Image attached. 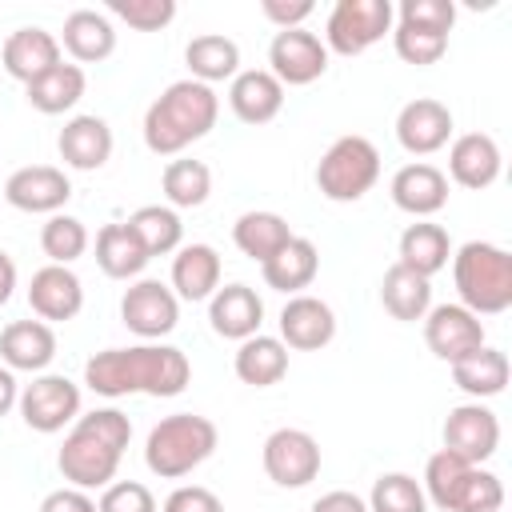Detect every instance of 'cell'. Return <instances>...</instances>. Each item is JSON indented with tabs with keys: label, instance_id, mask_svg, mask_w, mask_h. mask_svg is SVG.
<instances>
[{
	"label": "cell",
	"instance_id": "1",
	"mask_svg": "<svg viewBox=\"0 0 512 512\" xmlns=\"http://www.w3.org/2000/svg\"><path fill=\"white\" fill-rule=\"evenodd\" d=\"M192 380V364L172 344H132V348H104L84 364V384L96 396H180Z\"/></svg>",
	"mask_w": 512,
	"mask_h": 512
},
{
	"label": "cell",
	"instance_id": "2",
	"mask_svg": "<svg viewBox=\"0 0 512 512\" xmlns=\"http://www.w3.org/2000/svg\"><path fill=\"white\" fill-rule=\"evenodd\" d=\"M132 440V420L120 408H92L76 416L72 432L60 444V476L72 488H108L116 480L120 456Z\"/></svg>",
	"mask_w": 512,
	"mask_h": 512
},
{
	"label": "cell",
	"instance_id": "3",
	"mask_svg": "<svg viewBox=\"0 0 512 512\" xmlns=\"http://www.w3.org/2000/svg\"><path fill=\"white\" fill-rule=\"evenodd\" d=\"M220 116V96L216 88L200 80H176L168 84L144 112V144L156 156H176L188 144L204 140L216 128Z\"/></svg>",
	"mask_w": 512,
	"mask_h": 512
},
{
	"label": "cell",
	"instance_id": "4",
	"mask_svg": "<svg viewBox=\"0 0 512 512\" xmlns=\"http://www.w3.org/2000/svg\"><path fill=\"white\" fill-rule=\"evenodd\" d=\"M420 488H424V500H432L440 512H500L504 508L500 476L452 456L448 448L428 456Z\"/></svg>",
	"mask_w": 512,
	"mask_h": 512
},
{
	"label": "cell",
	"instance_id": "5",
	"mask_svg": "<svg viewBox=\"0 0 512 512\" xmlns=\"http://www.w3.org/2000/svg\"><path fill=\"white\" fill-rule=\"evenodd\" d=\"M456 296L472 316H500L512 308V256L500 244L468 240L452 256Z\"/></svg>",
	"mask_w": 512,
	"mask_h": 512
},
{
	"label": "cell",
	"instance_id": "6",
	"mask_svg": "<svg viewBox=\"0 0 512 512\" xmlns=\"http://www.w3.org/2000/svg\"><path fill=\"white\" fill-rule=\"evenodd\" d=\"M220 444V432L208 416L196 412H172L164 416L148 440H144V464L148 472H156L160 480H180L192 468H200Z\"/></svg>",
	"mask_w": 512,
	"mask_h": 512
},
{
	"label": "cell",
	"instance_id": "7",
	"mask_svg": "<svg viewBox=\"0 0 512 512\" xmlns=\"http://www.w3.org/2000/svg\"><path fill=\"white\" fill-rule=\"evenodd\" d=\"M380 180V152L368 136H340L316 164V188L332 204H352Z\"/></svg>",
	"mask_w": 512,
	"mask_h": 512
},
{
	"label": "cell",
	"instance_id": "8",
	"mask_svg": "<svg viewBox=\"0 0 512 512\" xmlns=\"http://www.w3.org/2000/svg\"><path fill=\"white\" fill-rule=\"evenodd\" d=\"M392 20V0H336L324 24V48L336 56H360L384 40V32H392Z\"/></svg>",
	"mask_w": 512,
	"mask_h": 512
},
{
	"label": "cell",
	"instance_id": "9",
	"mask_svg": "<svg viewBox=\"0 0 512 512\" xmlns=\"http://www.w3.org/2000/svg\"><path fill=\"white\" fill-rule=\"evenodd\" d=\"M16 408L32 432L52 436L80 416V384H72L68 376H56V372H40L32 384L20 388Z\"/></svg>",
	"mask_w": 512,
	"mask_h": 512
},
{
	"label": "cell",
	"instance_id": "10",
	"mask_svg": "<svg viewBox=\"0 0 512 512\" xmlns=\"http://www.w3.org/2000/svg\"><path fill=\"white\" fill-rule=\"evenodd\" d=\"M264 472L280 488H304L320 476V444L304 428H276L264 440Z\"/></svg>",
	"mask_w": 512,
	"mask_h": 512
},
{
	"label": "cell",
	"instance_id": "11",
	"mask_svg": "<svg viewBox=\"0 0 512 512\" xmlns=\"http://www.w3.org/2000/svg\"><path fill=\"white\" fill-rule=\"evenodd\" d=\"M120 320L140 340H160L180 324V300L160 280H136L120 296Z\"/></svg>",
	"mask_w": 512,
	"mask_h": 512
},
{
	"label": "cell",
	"instance_id": "12",
	"mask_svg": "<svg viewBox=\"0 0 512 512\" xmlns=\"http://www.w3.org/2000/svg\"><path fill=\"white\" fill-rule=\"evenodd\" d=\"M268 72L280 80V84H312L328 72V48L316 32L308 28H288V32H276L272 44H268Z\"/></svg>",
	"mask_w": 512,
	"mask_h": 512
},
{
	"label": "cell",
	"instance_id": "13",
	"mask_svg": "<svg viewBox=\"0 0 512 512\" xmlns=\"http://www.w3.org/2000/svg\"><path fill=\"white\" fill-rule=\"evenodd\" d=\"M424 344L436 360L456 364L460 356L484 348V320L464 304H436L424 312Z\"/></svg>",
	"mask_w": 512,
	"mask_h": 512
},
{
	"label": "cell",
	"instance_id": "14",
	"mask_svg": "<svg viewBox=\"0 0 512 512\" xmlns=\"http://www.w3.org/2000/svg\"><path fill=\"white\" fill-rule=\"evenodd\" d=\"M444 448L468 464H484L500 448V420L480 400L456 404L444 420Z\"/></svg>",
	"mask_w": 512,
	"mask_h": 512
},
{
	"label": "cell",
	"instance_id": "15",
	"mask_svg": "<svg viewBox=\"0 0 512 512\" xmlns=\"http://www.w3.org/2000/svg\"><path fill=\"white\" fill-rule=\"evenodd\" d=\"M4 200L20 212H44V216H56L68 200H72V184L64 176V168H52V164H28V168H16L8 180H4Z\"/></svg>",
	"mask_w": 512,
	"mask_h": 512
},
{
	"label": "cell",
	"instance_id": "16",
	"mask_svg": "<svg viewBox=\"0 0 512 512\" xmlns=\"http://www.w3.org/2000/svg\"><path fill=\"white\" fill-rule=\"evenodd\" d=\"M396 140L408 156H432L452 140V112L432 96H416L396 116Z\"/></svg>",
	"mask_w": 512,
	"mask_h": 512
},
{
	"label": "cell",
	"instance_id": "17",
	"mask_svg": "<svg viewBox=\"0 0 512 512\" xmlns=\"http://www.w3.org/2000/svg\"><path fill=\"white\" fill-rule=\"evenodd\" d=\"M336 336V312L320 300V296H288V304L280 308V344L296 348V352H320L324 344H332Z\"/></svg>",
	"mask_w": 512,
	"mask_h": 512
},
{
	"label": "cell",
	"instance_id": "18",
	"mask_svg": "<svg viewBox=\"0 0 512 512\" xmlns=\"http://www.w3.org/2000/svg\"><path fill=\"white\" fill-rule=\"evenodd\" d=\"M60 64V40L44 28H16L0 48V68L24 88Z\"/></svg>",
	"mask_w": 512,
	"mask_h": 512
},
{
	"label": "cell",
	"instance_id": "19",
	"mask_svg": "<svg viewBox=\"0 0 512 512\" xmlns=\"http://www.w3.org/2000/svg\"><path fill=\"white\" fill-rule=\"evenodd\" d=\"M388 192H392V204H396L400 212L424 220V216H436V212L448 204V176H444L436 164L416 160V164H404V168L392 176Z\"/></svg>",
	"mask_w": 512,
	"mask_h": 512
},
{
	"label": "cell",
	"instance_id": "20",
	"mask_svg": "<svg viewBox=\"0 0 512 512\" xmlns=\"http://www.w3.org/2000/svg\"><path fill=\"white\" fill-rule=\"evenodd\" d=\"M28 304L32 312L48 324V320H72L84 308V284L72 268L64 264H44L40 272H32L28 284Z\"/></svg>",
	"mask_w": 512,
	"mask_h": 512
},
{
	"label": "cell",
	"instance_id": "21",
	"mask_svg": "<svg viewBox=\"0 0 512 512\" xmlns=\"http://www.w3.org/2000/svg\"><path fill=\"white\" fill-rule=\"evenodd\" d=\"M208 324L224 340H248L264 324V300L248 284H224L208 300Z\"/></svg>",
	"mask_w": 512,
	"mask_h": 512
},
{
	"label": "cell",
	"instance_id": "22",
	"mask_svg": "<svg viewBox=\"0 0 512 512\" xmlns=\"http://www.w3.org/2000/svg\"><path fill=\"white\" fill-rule=\"evenodd\" d=\"M228 108L244 124H268L284 108V84L268 68H244L228 84Z\"/></svg>",
	"mask_w": 512,
	"mask_h": 512
},
{
	"label": "cell",
	"instance_id": "23",
	"mask_svg": "<svg viewBox=\"0 0 512 512\" xmlns=\"http://www.w3.org/2000/svg\"><path fill=\"white\" fill-rule=\"evenodd\" d=\"M500 160H504V156H500V144H496L488 132H464V136H456L452 148H448V176H452L460 188L480 192V188L496 184Z\"/></svg>",
	"mask_w": 512,
	"mask_h": 512
},
{
	"label": "cell",
	"instance_id": "24",
	"mask_svg": "<svg viewBox=\"0 0 512 512\" xmlns=\"http://www.w3.org/2000/svg\"><path fill=\"white\" fill-rule=\"evenodd\" d=\"M60 160L76 172H96L108 164L112 156V128L104 116H72L64 128H60Z\"/></svg>",
	"mask_w": 512,
	"mask_h": 512
},
{
	"label": "cell",
	"instance_id": "25",
	"mask_svg": "<svg viewBox=\"0 0 512 512\" xmlns=\"http://www.w3.org/2000/svg\"><path fill=\"white\" fill-rule=\"evenodd\" d=\"M56 356V332L44 320H12L0 332V360L12 372H44Z\"/></svg>",
	"mask_w": 512,
	"mask_h": 512
},
{
	"label": "cell",
	"instance_id": "26",
	"mask_svg": "<svg viewBox=\"0 0 512 512\" xmlns=\"http://www.w3.org/2000/svg\"><path fill=\"white\" fill-rule=\"evenodd\" d=\"M60 44L64 52L76 60V64H100L116 52V28L104 12L96 8H76L68 12L64 20V32H60Z\"/></svg>",
	"mask_w": 512,
	"mask_h": 512
},
{
	"label": "cell",
	"instance_id": "27",
	"mask_svg": "<svg viewBox=\"0 0 512 512\" xmlns=\"http://www.w3.org/2000/svg\"><path fill=\"white\" fill-rule=\"evenodd\" d=\"M220 288V252L212 244H184L172 256V292L176 300H212Z\"/></svg>",
	"mask_w": 512,
	"mask_h": 512
},
{
	"label": "cell",
	"instance_id": "28",
	"mask_svg": "<svg viewBox=\"0 0 512 512\" xmlns=\"http://www.w3.org/2000/svg\"><path fill=\"white\" fill-rule=\"evenodd\" d=\"M260 272H264L268 288H276L284 296H300V288H308L320 272V252L308 236H292L276 256H268L260 264Z\"/></svg>",
	"mask_w": 512,
	"mask_h": 512
},
{
	"label": "cell",
	"instance_id": "29",
	"mask_svg": "<svg viewBox=\"0 0 512 512\" xmlns=\"http://www.w3.org/2000/svg\"><path fill=\"white\" fill-rule=\"evenodd\" d=\"M232 368H236V376H240L244 384H252V388H272V384H280L284 372H288V348L280 344V336L256 332V336L240 340Z\"/></svg>",
	"mask_w": 512,
	"mask_h": 512
},
{
	"label": "cell",
	"instance_id": "30",
	"mask_svg": "<svg viewBox=\"0 0 512 512\" xmlns=\"http://www.w3.org/2000/svg\"><path fill=\"white\" fill-rule=\"evenodd\" d=\"M184 64L192 72V80L200 84H220V80H232L240 72V44L220 36V32H204V36H192L188 48H184Z\"/></svg>",
	"mask_w": 512,
	"mask_h": 512
},
{
	"label": "cell",
	"instance_id": "31",
	"mask_svg": "<svg viewBox=\"0 0 512 512\" xmlns=\"http://www.w3.org/2000/svg\"><path fill=\"white\" fill-rule=\"evenodd\" d=\"M448 256H452V240L440 224H428V220H416L400 232V260L404 268H412L416 276L432 280L440 268H448Z\"/></svg>",
	"mask_w": 512,
	"mask_h": 512
},
{
	"label": "cell",
	"instance_id": "32",
	"mask_svg": "<svg viewBox=\"0 0 512 512\" xmlns=\"http://www.w3.org/2000/svg\"><path fill=\"white\" fill-rule=\"evenodd\" d=\"M148 260H152L148 248L140 244V236H136L128 224H104V228L96 232V264H100L104 276H112V280H132V276L144 272Z\"/></svg>",
	"mask_w": 512,
	"mask_h": 512
},
{
	"label": "cell",
	"instance_id": "33",
	"mask_svg": "<svg viewBox=\"0 0 512 512\" xmlns=\"http://www.w3.org/2000/svg\"><path fill=\"white\" fill-rule=\"evenodd\" d=\"M380 300H384V312L392 320H404V324H416L424 320V312L432 308V280L416 276L412 268L404 264H392L380 280Z\"/></svg>",
	"mask_w": 512,
	"mask_h": 512
},
{
	"label": "cell",
	"instance_id": "34",
	"mask_svg": "<svg viewBox=\"0 0 512 512\" xmlns=\"http://www.w3.org/2000/svg\"><path fill=\"white\" fill-rule=\"evenodd\" d=\"M508 356L500 348H476L468 356H460L452 364V380L460 392H468L472 400H488V396H500L504 384H508Z\"/></svg>",
	"mask_w": 512,
	"mask_h": 512
},
{
	"label": "cell",
	"instance_id": "35",
	"mask_svg": "<svg viewBox=\"0 0 512 512\" xmlns=\"http://www.w3.org/2000/svg\"><path fill=\"white\" fill-rule=\"evenodd\" d=\"M292 236H296V232L288 228V220H284L280 212H244V216L232 224L236 248H240L248 260H256V264H264L268 256H276Z\"/></svg>",
	"mask_w": 512,
	"mask_h": 512
},
{
	"label": "cell",
	"instance_id": "36",
	"mask_svg": "<svg viewBox=\"0 0 512 512\" xmlns=\"http://www.w3.org/2000/svg\"><path fill=\"white\" fill-rule=\"evenodd\" d=\"M88 80H84V68L80 64H56L48 76H40L36 84H28V104L44 116H60V112H72L84 96Z\"/></svg>",
	"mask_w": 512,
	"mask_h": 512
},
{
	"label": "cell",
	"instance_id": "37",
	"mask_svg": "<svg viewBox=\"0 0 512 512\" xmlns=\"http://www.w3.org/2000/svg\"><path fill=\"white\" fill-rule=\"evenodd\" d=\"M124 224L140 236V244L148 248V256H168L184 240V224H180L176 208H168V204H144Z\"/></svg>",
	"mask_w": 512,
	"mask_h": 512
},
{
	"label": "cell",
	"instance_id": "38",
	"mask_svg": "<svg viewBox=\"0 0 512 512\" xmlns=\"http://www.w3.org/2000/svg\"><path fill=\"white\" fill-rule=\"evenodd\" d=\"M160 188L172 208H200L212 192V168L204 160H168Z\"/></svg>",
	"mask_w": 512,
	"mask_h": 512
},
{
	"label": "cell",
	"instance_id": "39",
	"mask_svg": "<svg viewBox=\"0 0 512 512\" xmlns=\"http://www.w3.org/2000/svg\"><path fill=\"white\" fill-rule=\"evenodd\" d=\"M392 48L404 64L428 68L448 52V32H436V28H424V24H412V20H396L392 24Z\"/></svg>",
	"mask_w": 512,
	"mask_h": 512
},
{
	"label": "cell",
	"instance_id": "40",
	"mask_svg": "<svg viewBox=\"0 0 512 512\" xmlns=\"http://www.w3.org/2000/svg\"><path fill=\"white\" fill-rule=\"evenodd\" d=\"M40 248H44V256L52 264H64L68 268L72 260H80L88 252V228H84V220H76L68 212L48 216L44 228H40Z\"/></svg>",
	"mask_w": 512,
	"mask_h": 512
},
{
	"label": "cell",
	"instance_id": "41",
	"mask_svg": "<svg viewBox=\"0 0 512 512\" xmlns=\"http://www.w3.org/2000/svg\"><path fill=\"white\" fill-rule=\"evenodd\" d=\"M368 512H428V500H424V488L416 476L384 472V476H376V484L368 492Z\"/></svg>",
	"mask_w": 512,
	"mask_h": 512
},
{
	"label": "cell",
	"instance_id": "42",
	"mask_svg": "<svg viewBox=\"0 0 512 512\" xmlns=\"http://www.w3.org/2000/svg\"><path fill=\"white\" fill-rule=\"evenodd\" d=\"M108 12L136 32H160L176 20V0H108Z\"/></svg>",
	"mask_w": 512,
	"mask_h": 512
},
{
	"label": "cell",
	"instance_id": "43",
	"mask_svg": "<svg viewBox=\"0 0 512 512\" xmlns=\"http://www.w3.org/2000/svg\"><path fill=\"white\" fill-rule=\"evenodd\" d=\"M96 512H156V496L140 480H120L100 492Z\"/></svg>",
	"mask_w": 512,
	"mask_h": 512
},
{
	"label": "cell",
	"instance_id": "44",
	"mask_svg": "<svg viewBox=\"0 0 512 512\" xmlns=\"http://www.w3.org/2000/svg\"><path fill=\"white\" fill-rule=\"evenodd\" d=\"M396 20H412V24H424V28H436V32H452L456 4L452 0H400Z\"/></svg>",
	"mask_w": 512,
	"mask_h": 512
},
{
	"label": "cell",
	"instance_id": "45",
	"mask_svg": "<svg viewBox=\"0 0 512 512\" xmlns=\"http://www.w3.org/2000/svg\"><path fill=\"white\" fill-rule=\"evenodd\" d=\"M160 512H224V504L204 484H180L176 492H168V500H164Z\"/></svg>",
	"mask_w": 512,
	"mask_h": 512
},
{
	"label": "cell",
	"instance_id": "46",
	"mask_svg": "<svg viewBox=\"0 0 512 512\" xmlns=\"http://www.w3.org/2000/svg\"><path fill=\"white\" fill-rule=\"evenodd\" d=\"M260 12H264V20H272L280 32H288V28H304V20L316 12V4H312V0H264Z\"/></svg>",
	"mask_w": 512,
	"mask_h": 512
},
{
	"label": "cell",
	"instance_id": "47",
	"mask_svg": "<svg viewBox=\"0 0 512 512\" xmlns=\"http://www.w3.org/2000/svg\"><path fill=\"white\" fill-rule=\"evenodd\" d=\"M40 512H96V500L84 488H56L40 500Z\"/></svg>",
	"mask_w": 512,
	"mask_h": 512
},
{
	"label": "cell",
	"instance_id": "48",
	"mask_svg": "<svg viewBox=\"0 0 512 512\" xmlns=\"http://www.w3.org/2000/svg\"><path fill=\"white\" fill-rule=\"evenodd\" d=\"M308 512H368V500H360L348 488H336V492H324Z\"/></svg>",
	"mask_w": 512,
	"mask_h": 512
},
{
	"label": "cell",
	"instance_id": "49",
	"mask_svg": "<svg viewBox=\"0 0 512 512\" xmlns=\"http://www.w3.org/2000/svg\"><path fill=\"white\" fill-rule=\"evenodd\" d=\"M20 400V384H16V372L0 364V416H8Z\"/></svg>",
	"mask_w": 512,
	"mask_h": 512
},
{
	"label": "cell",
	"instance_id": "50",
	"mask_svg": "<svg viewBox=\"0 0 512 512\" xmlns=\"http://www.w3.org/2000/svg\"><path fill=\"white\" fill-rule=\"evenodd\" d=\"M16 292V264L8 252H0V304H8Z\"/></svg>",
	"mask_w": 512,
	"mask_h": 512
}]
</instances>
